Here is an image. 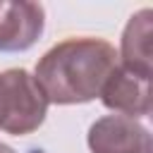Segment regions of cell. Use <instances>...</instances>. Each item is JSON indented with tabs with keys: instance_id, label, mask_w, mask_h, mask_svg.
I'll return each instance as SVG.
<instances>
[{
	"instance_id": "1",
	"label": "cell",
	"mask_w": 153,
	"mask_h": 153,
	"mask_svg": "<svg viewBox=\"0 0 153 153\" xmlns=\"http://www.w3.org/2000/svg\"><path fill=\"white\" fill-rule=\"evenodd\" d=\"M117 67L115 48L103 38H67L53 45L36 65V84L48 103L74 105L100 96Z\"/></svg>"
},
{
	"instance_id": "2",
	"label": "cell",
	"mask_w": 153,
	"mask_h": 153,
	"mask_svg": "<svg viewBox=\"0 0 153 153\" xmlns=\"http://www.w3.org/2000/svg\"><path fill=\"white\" fill-rule=\"evenodd\" d=\"M48 112V100L26 69L0 72V131L24 136L36 131Z\"/></svg>"
},
{
	"instance_id": "3",
	"label": "cell",
	"mask_w": 153,
	"mask_h": 153,
	"mask_svg": "<svg viewBox=\"0 0 153 153\" xmlns=\"http://www.w3.org/2000/svg\"><path fill=\"white\" fill-rule=\"evenodd\" d=\"M91 153H151L148 129L124 115H105L88 129Z\"/></svg>"
},
{
	"instance_id": "4",
	"label": "cell",
	"mask_w": 153,
	"mask_h": 153,
	"mask_svg": "<svg viewBox=\"0 0 153 153\" xmlns=\"http://www.w3.org/2000/svg\"><path fill=\"white\" fill-rule=\"evenodd\" d=\"M45 10L41 2L0 0V53L29 50L43 33Z\"/></svg>"
},
{
	"instance_id": "5",
	"label": "cell",
	"mask_w": 153,
	"mask_h": 153,
	"mask_svg": "<svg viewBox=\"0 0 153 153\" xmlns=\"http://www.w3.org/2000/svg\"><path fill=\"white\" fill-rule=\"evenodd\" d=\"M100 100L117 115L146 117L151 115V79L117 65L100 88Z\"/></svg>"
},
{
	"instance_id": "6",
	"label": "cell",
	"mask_w": 153,
	"mask_h": 153,
	"mask_svg": "<svg viewBox=\"0 0 153 153\" xmlns=\"http://www.w3.org/2000/svg\"><path fill=\"white\" fill-rule=\"evenodd\" d=\"M151 19H153V12L148 7L131 14L122 33V53H120L122 67L148 79H151V60H153V50H151L153 22Z\"/></svg>"
},
{
	"instance_id": "7",
	"label": "cell",
	"mask_w": 153,
	"mask_h": 153,
	"mask_svg": "<svg viewBox=\"0 0 153 153\" xmlns=\"http://www.w3.org/2000/svg\"><path fill=\"white\" fill-rule=\"evenodd\" d=\"M0 153H17V151H12L10 146H5V143H0Z\"/></svg>"
}]
</instances>
